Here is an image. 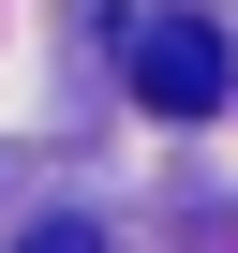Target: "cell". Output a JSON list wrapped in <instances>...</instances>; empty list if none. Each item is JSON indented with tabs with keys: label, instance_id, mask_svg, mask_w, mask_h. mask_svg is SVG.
I'll list each match as a JSON object with an SVG mask.
<instances>
[{
	"label": "cell",
	"instance_id": "1",
	"mask_svg": "<svg viewBox=\"0 0 238 253\" xmlns=\"http://www.w3.org/2000/svg\"><path fill=\"white\" fill-rule=\"evenodd\" d=\"M134 104L149 119H208L223 104V30L208 15H149L134 30Z\"/></svg>",
	"mask_w": 238,
	"mask_h": 253
},
{
	"label": "cell",
	"instance_id": "2",
	"mask_svg": "<svg viewBox=\"0 0 238 253\" xmlns=\"http://www.w3.org/2000/svg\"><path fill=\"white\" fill-rule=\"evenodd\" d=\"M15 253H104V223H30Z\"/></svg>",
	"mask_w": 238,
	"mask_h": 253
}]
</instances>
